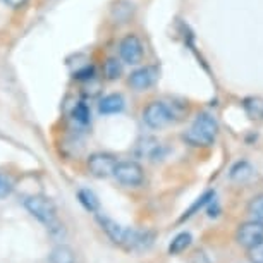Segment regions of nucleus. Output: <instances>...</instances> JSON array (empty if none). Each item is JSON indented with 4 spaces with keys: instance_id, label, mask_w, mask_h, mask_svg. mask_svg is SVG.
<instances>
[{
    "instance_id": "21",
    "label": "nucleus",
    "mask_w": 263,
    "mask_h": 263,
    "mask_svg": "<svg viewBox=\"0 0 263 263\" xmlns=\"http://www.w3.org/2000/svg\"><path fill=\"white\" fill-rule=\"evenodd\" d=\"M248 258L251 263H263V239L248 248Z\"/></svg>"
},
{
    "instance_id": "19",
    "label": "nucleus",
    "mask_w": 263,
    "mask_h": 263,
    "mask_svg": "<svg viewBox=\"0 0 263 263\" xmlns=\"http://www.w3.org/2000/svg\"><path fill=\"white\" fill-rule=\"evenodd\" d=\"M213 196H215V193H213V191H208V193H205V195H203L201 198H198V201L190 208V210H187V212L184 213V215L181 217V220H186V218H190L191 215H195V212H196V210H200V208H203V206L206 205V203H210V201L213 200Z\"/></svg>"
},
{
    "instance_id": "6",
    "label": "nucleus",
    "mask_w": 263,
    "mask_h": 263,
    "mask_svg": "<svg viewBox=\"0 0 263 263\" xmlns=\"http://www.w3.org/2000/svg\"><path fill=\"white\" fill-rule=\"evenodd\" d=\"M117 165V158L110 153H93L88 157V171L98 179H107L114 176V168Z\"/></svg>"
},
{
    "instance_id": "10",
    "label": "nucleus",
    "mask_w": 263,
    "mask_h": 263,
    "mask_svg": "<svg viewBox=\"0 0 263 263\" xmlns=\"http://www.w3.org/2000/svg\"><path fill=\"white\" fill-rule=\"evenodd\" d=\"M124 105H126V100L121 93H110V95L103 97L100 103H98V110L100 114H105V116H110V114H119L122 112Z\"/></svg>"
},
{
    "instance_id": "22",
    "label": "nucleus",
    "mask_w": 263,
    "mask_h": 263,
    "mask_svg": "<svg viewBox=\"0 0 263 263\" xmlns=\"http://www.w3.org/2000/svg\"><path fill=\"white\" fill-rule=\"evenodd\" d=\"M250 212L256 217V220L263 226V195L253 198V201L250 203Z\"/></svg>"
},
{
    "instance_id": "5",
    "label": "nucleus",
    "mask_w": 263,
    "mask_h": 263,
    "mask_svg": "<svg viewBox=\"0 0 263 263\" xmlns=\"http://www.w3.org/2000/svg\"><path fill=\"white\" fill-rule=\"evenodd\" d=\"M143 43L136 34H126L119 43V57L124 64L136 66L143 61Z\"/></svg>"
},
{
    "instance_id": "1",
    "label": "nucleus",
    "mask_w": 263,
    "mask_h": 263,
    "mask_svg": "<svg viewBox=\"0 0 263 263\" xmlns=\"http://www.w3.org/2000/svg\"><path fill=\"white\" fill-rule=\"evenodd\" d=\"M218 124L210 114H200L195 122L191 124V127L184 133V141L190 143L191 146H208L212 145L213 140L217 136Z\"/></svg>"
},
{
    "instance_id": "18",
    "label": "nucleus",
    "mask_w": 263,
    "mask_h": 263,
    "mask_svg": "<svg viewBox=\"0 0 263 263\" xmlns=\"http://www.w3.org/2000/svg\"><path fill=\"white\" fill-rule=\"evenodd\" d=\"M72 117L74 121H76L78 124H81V126H86V124H90V108H88L86 103H78L76 107H74L72 110Z\"/></svg>"
},
{
    "instance_id": "20",
    "label": "nucleus",
    "mask_w": 263,
    "mask_h": 263,
    "mask_svg": "<svg viewBox=\"0 0 263 263\" xmlns=\"http://www.w3.org/2000/svg\"><path fill=\"white\" fill-rule=\"evenodd\" d=\"M14 190V181L11 179V176L0 172V200L7 198Z\"/></svg>"
},
{
    "instance_id": "9",
    "label": "nucleus",
    "mask_w": 263,
    "mask_h": 263,
    "mask_svg": "<svg viewBox=\"0 0 263 263\" xmlns=\"http://www.w3.org/2000/svg\"><path fill=\"white\" fill-rule=\"evenodd\" d=\"M136 153L140 157L158 160V158H162V145H160V141L155 140V138L146 136L136 145Z\"/></svg>"
},
{
    "instance_id": "24",
    "label": "nucleus",
    "mask_w": 263,
    "mask_h": 263,
    "mask_svg": "<svg viewBox=\"0 0 263 263\" xmlns=\"http://www.w3.org/2000/svg\"><path fill=\"white\" fill-rule=\"evenodd\" d=\"M26 2H28V0H6V4H7V6H11V7H14V9L23 7Z\"/></svg>"
},
{
    "instance_id": "12",
    "label": "nucleus",
    "mask_w": 263,
    "mask_h": 263,
    "mask_svg": "<svg viewBox=\"0 0 263 263\" xmlns=\"http://www.w3.org/2000/svg\"><path fill=\"white\" fill-rule=\"evenodd\" d=\"M253 176H255V167L246 160L234 163L229 172V177L234 182H248Z\"/></svg>"
},
{
    "instance_id": "16",
    "label": "nucleus",
    "mask_w": 263,
    "mask_h": 263,
    "mask_svg": "<svg viewBox=\"0 0 263 263\" xmlns=\"http://www.w3.org/2000/svg\"><path fill=\"white\" fill-rule=\"evenodd\" d=\"M121 74H122L121 61H117L116 57L107 59L105 64H103V76H105L108 81H116V79L121 78Z\"/></svg>"
},
{
    "instance_id": "7",
    "label": "nucleus",
    "mask_w": 263,
    "mask_h": 263,
    "mask_svg": "<svg viewBox=\"0 0 263 263\" xmlns=\"http://www.w3.org/2000/svg\"><path fill=\"white\" fill-rule=\"evenodd\" d=\"M236 239L241 246H245L248 250V248L253 246L255 242L263 239V226L258 220L256 222H246V224H242L239 229H237Z\"/></svg>"
},
{
    "instance_id": "17",
    "label": "nucleus",
    "mask_w": 263,
    "mask_h": 263,
    "mask_svg": "<svg viewBox=\"0 0 263 263\" xmlns=\"http://www.w3.org/2000/svg\"><path fill=\"white\" fill-rule=\"evenodd\" d=\"M245 110L251 119H263V98H260V97L246 98Z\"/></svg>"
},
{
    "instance_id": "2",
    "label": "nucleus",
    "mask_w": 263,
    "mask_h": 263,
    "mask_svg": "<svg viewBox=\"0 0 263 263\" xmlns=\"http://www.w3.org/2000/svg\"><path fill=\"white\" fill-rule=\"evenodd\" d=\"M24 206H26V210L31 213L36 220L45 224L52 232L61 229V224H59V220H57V208L50 198H47L43 195L28 196L26 200H24Z\"/></svg>"
},
{
    "instance_id": "13",
    "label": "nucleus",
    "mask_w": 263,
    "mask_h": 263,
    "mask_svg": "<svg viewBox=\"0 0 263 263\" xmlns=\"http://www.w3.org/2000/svg\"><path fill=\"white\" fill-rule=\"evenodd\" d=\"M74 261H76V256H74L72 248H69L66 245L53 248L50 255V263H74Z\"/></svg>"
},
{
    "instance_id": "3",
    "label": "nucleus",
    "mask_w": 263,
    "mask_h": 263,
    "mask_svg": "<svg viewBox=\"0 0 263 263\" xmlns=\"http://www.w3.org/2000/svg\"><path fill=\"white\" fill-rule=\"evenodd\" d=\"M176 112L171 105L163 102H152L143 110V121L152 129H163L174 121Z\"/></svg>"
},
{
    "instance_id": "23",
    "label": "nucleus",
    "mask_w": 263,
    "mask_h": 263,
    "mask_svg": "<svg viewBox=\"0 0 263 263\" xmlns=\"http://www.w3.org/2000/svg\"><path fill=\"white\" fill-rule=\"evenodd\" d=\"M190 263H212V261H210V258H208L201 250H196V251L191 255Z\"/></svg>"
},
{
    "instance_id": "14",
    "label": "nucleus",
    "mask_w": 263,
    "mask_h": 263,
    "mask_svg": "<svg viewBox=\"0 0 263 263\" xmlns=\"http://www.w3.org/2000/svg\"><path fill=\"white\" fill-rule=\"evenodd\" d=\"M78 200L88 212H97L98 206H100L98 196L91 190H86V187H83V190L78 191Z\"/></svg>"
},
{
    "instance_id": "8",
    "label": "nucleus",
    "mask_w": 263,
    "mask_h": 263,
    "mask_svg": "<svg viewBox=\"0 0 263 263\" xmlns=\"http://www.w3.org/2000/svg\"><path fill=\"white\" fill-rule=\"evenodd\" d=\"M157 79V69L155 67H141L136 69L135 72H131L129 76V86L136 91L148 90Z\"/></svg>"
},
{
    "instance_id": "11",
    "label": "nucleus",
    "mask_w": 263,
    "mask_h": 263,
    "mask_svg": "<svg viewBox=\"0 0 263 263\" xmlns=\"http://www.w3.org/2000/svg\"><path fill=\"white\" fill-rule=\"evenodd\" d=\"M97 222L102 226V229L107 232V236L110 237L116 245H122L124 232H126V229H124L122 226H119L116 220H112V218H108L105 215H97Z\"/></svg>"
},
{
    "instance_id": "15",
    "label": "nucleus",
    "mask_w": 263,
    "mask_h": 263,
    "mask_svg": "<svg viewBox=\"0 0 263 263\" xmlns=\"http://www.w3.org/2000/svg\"><path fill=\"white\" fill-rule=\"evenodd\" d=\"M191 241H193V237L190 232H181V234H177L172 239L171 246H168V253H171V255H179V253L186 251L187 248H190Z\"/></svg>"
},
{
    "instance_id": "4",
    "label": "nucleus",
    "mask_w": 263,
    "mask_h": 263,
    "mask_svg": "<svg viewBox=\"0 0 263 263\" xmlns=\"http://www.w3.org/2000/svg\"><path fill=\"white\" fill-rule=\"evenodd\" d=\"M114 177H116L122 186L135 187V186H140L143 182L145 172H143V167L138 162L122 160V162H117L116 168H114Z\"/></svg>"
}]
</instances>
